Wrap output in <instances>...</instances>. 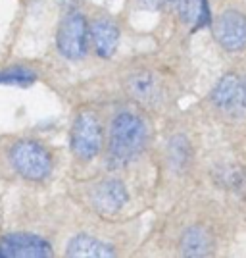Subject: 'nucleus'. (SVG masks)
<instances>
[{
    "instance_id": "obj_1",
    "label": "nucleus",
    "mask_w": 246,
    "mask_h": 258,
    "mask_svg": "<svg viewBox=\"0 0 246 258\" xmlns=\"http://www.w3.org/2000/svg\"><path fill=\"white\" fill-rule=\"evenodd\" d=\"M146 143H148V127L144 119L131 112H121L114 118L110 127L108 160L116 168L127 166L142 154V151L146 149Z\"/></svg>"
},
{
    "instance_id": "obj_2",
    "label": "nucleus",
    "mask_w": 246,
    "mask_h": 258,
    "mask_svg": "<svg viewBox=\"0 0 246 258\" xmlns=\"http://www.w3.org/2000/svg\"><path fill=\"white\" fill-rule=\"evenodd\" d=\"M14 170L25 179L43 181L52 172V156L37 141H18L10 151Z\"/></svg>"
},
{
    "instance_id": "obj_3",
    "label": "nucleus",
    "mask_w": 246,
    "mask_h": 258,
    "mask_svg": "<svg viewBox=\"0 0 246 258\" xmlns=\"http://www.w3.org/2000/svg\"><path fill=\"white\" fill-rule=\"evenodd\" d=\"M89 23L81 12H67L58 25L56 44L60 54L67 60H81L89 50Z\"/></svg>"
},
{
    "instance_id": "obj_4",
    "label": "nucleus",
    "mask_w": 246,
    "mask_h": 258,
    "mask_svg": "<svg viewBox=\"0 0 246 258\" xmlns=\"http://www.w3.org/2000/svg\"><path fill=\"white\" fill-rule=\"evenodd\" d=\"M104 143L102 123L95 112H81L71 127V151L79 160L97 158Z\"/></svg>"
},
{
    "instance_id": "obj_5",
    "label": "nucleus",
    "mask_w": 246,
    "mask_h": 258,
    "mask_svg": "<svg viewBox=\"0 0 246 258\" xmlns=\"http://www.w3.org/2000/svg\"><path fill=\"white\" fill-rule=\"evenodd\" d=\"M215 41L229 52L246 48V16L236 10H225L214 22Z\"/></svg>"
},
{
    "instance_id": "obj_6",
    "label": "nucleus",
    "mask_w": 246,
    "mask_h": 258,
    "mask_svg": "<svg viewBox=\"0 0 246 258\" xmlns=\"http://www.w3.org/2000/svg\"><path fill=\"white\" fill-rule=\"evenodd\" d=\"M2 256L10 258H44L52 254L50 245L43 237L33 233H10L0 243Z\"/></svg>"
},
{
    "instance_id": "obj_7",
    "label": "nucleus",
    "mask_w": 246,
    "mask_h": 258,
    "mask_svg": "<svg viewBox=\"0 0 246 258\" xmlns=\"http://www.w3.org/2000/svg\"><path fill=\"white\" fill-rule=\"evenodd\" d=\"M129 97L135 98L137 102L144 106H156L163 98V87L158 76L152 72H135L127 77L125 81Z\"/></svg>"
},
{
    "instance_id": "obj_8",
    "label": "nucleus",
    "mask_w": 246,
    "mask_h": 258,
    "mask_svg": "<svg viewBox=\"0 0 246 258\" xmlns=\"http://www.w3.org/2000/svg\"><path fill=\"white\" fill-rule=\"evenodd\" d=\"M127 199V189L119 179H106L97 185L93 191V206L102 216H112L119 212L125 206Z\"/></svg>"
},
{
    "instance_id": "obj_9",
    "label": "nucleus",
    "mask_w": 246,
    "mask_h": 258,
    "mask_svg": "<svg viewBox=\"0 0 246 258\" xmlns=\"http://www.w3.org/2000/svg\"><path fill=\"white\" fill-rule=\"evenodd\" d=\"M91 41L95 46V52L100 58H112L119 46V29L118 25L108 20V18H98L91 25Z\"/></svg>"
},
{
    "instance_id": "obj_10",
    "label": "nucleus",
    "mask_w": 246,
    "mask_h": 258,
    "mask_svg": "<svg viewBox=\"0 0 246 258\" xmlns=\"http://www.w3.org/2000/svg\"><path fill=\"white\" fill-rule=\"evenodd\" d=\"M114 248L108 243L91 235H75L67 243V256H87V258H106L114 256Z\"/></svg>"
},
{
    "instance_id": "obj_11",
    "label": "nucleus",
    "mask_w": 246,
    "mask_h": 258,
    "mask_svg": "<svg viewBox=\"0 0 246 258\" xmlns=\"http://www.w3.org/2000/svg\"><path fill=\"white\" fill-rule=\"evenodd\" d=\"M177 12L183 23L193 25V29L206 27L212 22L208 0H177Z\"/></svg>"
},
{
    "instance_id": "obj_12",
    "label": "nucleus",
    "mask_w": 246,
    "mask_h": 258,
    "mask_svg": "<svg viewBox=\"0 0 246 258\" xmlns=\"http://www.w3.org/2000/svg\"><path fill=\"white\" fill-rule=\"evenodd\" d=\"M214 248L212 235L202 227H191L181 237V252L185 256H206Z\"/></svg>"
},
{
    "instance_id": "obj_13",
    "label": "nucleus",
    "mask_w": 246,
    "mask_h": 258,
    "mask_svg": "<svg viewBox=\"0 0 246 258\" xmlns=\"http://www.w3.org/2000/svg\"><path fill=\"white\" fill-rule=\"evenodd\" d=\"M236 83H238V76L236 74H227V76H223L217 81V85L212 91V102L219 110H225V112L231 110L233 98H235Z\"/></svg>"
},
{
    "instance_id": "obj_14",
    "label": "nucleus",
    "mask_w": 246,
    "mask_h": 258,
    "mask_svg": "<svg viewBox=\"0 0 246 258\" xmlns=\"http://www.w3.org/2000/svg\"><path fill=\"white\" fill-rule=\"evenodd\" d=\"M35 72L25 68V66H12L8 70H4L0 74V85H18V87H27L35 83Z\"/></svg>"
},
{
    "instance_id": "obj_15",
    "label": "nucleus",
    "mask_w": 246,
    "mask_h": 258,
    "mask_svg": "<svg viewBox=\"0 0 246 258\" xmlns=\"http://www.w3.org/2000/svg\"><path fill=\"white\" fill-rule=\"evenodd\" d=\"M229 112H233V114H246V76L238 77L235 98H233V104H231Z\"/></svg>"
},
{
    "instance_id": "obj_16",
    "label": "nucleus",
    "mask_w": 246,
    "mask_h": 258,
    "mask_svg": "<svg viewBox=\"0 0 246 258\" xmlns=\"http://www.w3.org/2000/svg\"><path fill=\"white\" fill-rule=\"evenodd\" d=\"M139 4L146 10H163L170 6H177V0H139Z\"/></svg>"
},
{
    "instance_id": "obj_17",
    "label": "nucleus",
    "mask_w": 246,
    "mask_h": 258,
    "mask_svg": "<svg viewBox=\"0 0 246 258\" xmlns=\"http://www.w3.org/2000/svg\"><path fill=\"white\" fill-rule=\"evenodd\" d=\"M60 6H64V8H73V6H77L81 0H56Z\"/></svg>"
},
{
    "instance_id": "obj_18",
    "label": "nucleus",
    "mask_w": 246,
    "mask_h": 258,
    "mask_svg": "<svg viewBox=\"0 0 246 258\" xmlns=\"http://www.w3.org/2000/svg\"><path fill=\"white\" fill-rule=\"evenodd\" d=\"M0 256H2V252H0Z\"/></svg>"
}]
</instances>
